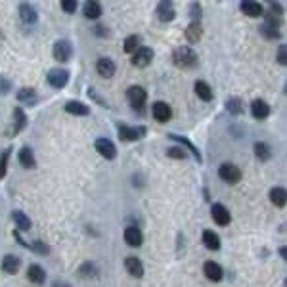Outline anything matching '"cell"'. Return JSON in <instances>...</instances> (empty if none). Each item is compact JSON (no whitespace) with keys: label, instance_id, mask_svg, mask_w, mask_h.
I'll return each mask as SVG.
<instances>
[{"label":"cell","instance_id":"277c9868","mask_svg":"<svg viewBox=\"0 0 287 287\" xmlns=\"http://www.w3.org/2000/svg\"><path fill=\"white\" fill-rule=\"evenodd\" d=\"M71 56H73V46L69 41H58V43L54 44V60L56 62H69L71 60Z\"/></svg>","mask_w":287,"mask_h":287},{"label":"cell","instance_id":"8d00e7d4","mask_svg":"<svg viewBox=\"0 0 287 287\" xmlns=\"http://www.w3.org/2000/svg\"><path fill=\"white\" fill-rule=\"evenodd\" d=\"M260 33H262V37H266L268 41H277V39H279V29L270 27V25H266V23L260 27Z\"/></svg>","mask_w":287,"mask_h":287},{"label":"cell","instance_id":"60d3db41","mask_svg":"<svg viewBox=\"0 0 287 287\" xmlns=\"http://www.w3.org/2000/svg\"><path fill=\"white\" fill-rule=\"evenodd\" d=\"M190 14H191V18H193V22H199L201 20V4L199 2H193L190 6Z\"/></svg>","mask_w":287,"mask_h":287},{"label":"cell","instance_id":"d4e9b609","mask_svg":"<svg viewBox=\"0 0 287 287\" xmlns=\"http://www.w3.org/2000/svg\"><path fill=\"white\" fill-rule=\"evenodd\" d=\"M201 239L207 249H211V251H218V249H220V237L214 234L213 230H205Z\"/></svg>","mask_w":287,"mask_h":287},{"label":"cell","instance_id":"83f0119b","mask_svg":"<svg viewBox=\"0 0 287 287\" xmlns=\"http://www.w3.org/2000/svg\"><path fill=\"white\" fill-rule=\"evenodd\" d=\"M20 163H22L25 169H35L37 167V159H35V153H33L31 148H22L20 151Z\"/></svg>","mask_w":287,"mask_h":287},{"label":"cell","instance_id":"b9f144b4","mask_svg":"<svg viewBox=\"0 0 287 287\" xmlns=\"http://www.w3.org/2000/svg\"><path fill=\"white\" fill-rule=\"evenodd\" d=\"M10 90H12V83L6 79V77H2V75H0V96L8 94Z\"/></svg>","mask_w":287,"mask_h":287},{"label":"cell","instance_id":"5bb4252c","mask_svg":"<svg viewBox=\"0 0 287 287\" xmlns=\"http://www.w3.org/2000/svg\"><path fill=\"white\" fill-rule=\"evenodd\" d=\"M125 268L132 277H142L144 276V264L138 256H127L125 258Z\"/></svg>","mask_w":287,"mask_h":287},{"label":"cell","instance_id":"5b68a950","mask_svg":"<svg viewBox=\"0 0 287 287\" xmlns=\"http://www.w3.org/2000/svg\"><path fill=\"white\" fill-rule=\"evenodd\" d=\"M46 81H48V85H52L54 88H64V86L69 83V71L60 69V67L50 69L48 75H46Z\"/></svg>","mask_w":287,"mask_h":287},{"label":"cell","instance_id":"4dcf8cb0","mask_svg":"<svg viewBox=\"0 0 287 287\" xmlns=\"http://www.w3.org/2000/svg\"><path fill=\"white\" fill-rule=\"evenodd\" d=\"M12 218H14V222H16V226H18V230H20V232H27V230L31 228V220H29V216H27L25 213H22V211H14Z\"/></svg>","mask_w":287,"mask_h":287},{"label":"cell","instance_id":"e0dca14e","mask_svg":"<svg viewBox=\"0 0 287 287\" xmlns=\"http://www.w3.org/2000/svg\"><path fill=\"white\" fill-rule=\"evenodd\" d=\"M25 125H27V115H25V111H23L22 107H16V109H14V121H12L10 134L22 132L23 128H25Z\"/></svg>","mask_w":287,"mask_h":287},{"label":"cell","instance_id":"8992f818","mask_svg":"<svg viewBox=\"0 0 287 287\" xmlns=\"http://www.w3.org/2000/svg\"><path fill=\"white\" fill-rule=\"evenodd\" d=\"M151 60H153V50L149 48V46H140L136 52L132 54V65L134 67H148L151 64Z\"/></svg>","mask_w":287,"mask_h":287},{"label":"cell","instance_id":"484cf974","mask_svg":"<svg viewBox=\"0 0 287 287\" xmlns=\"http://www.w3.org/2000/svg\"><path fill=\"white\" fill-rule=\"evenodd\" d=\"M83 14H85L88 20H98L102 16V4L96 2V0H88L83 8Z\"/></svg>","mask_w":287,"mask_h":287},{"label":"cell","instance_id":"d6a6232c","mask_svg":"<svg viewBox=\"0 0 287 287\" xmlns=\"http://www.w3.org/2000/svg\"><path fill=\"white\" fill-rule=\"evenodd\" d=\"M140 48V37L138 35H130L125 39V44H123V50L127 54H134Z\"/></svg>","mask_w":287,"mask_h":287},{"label":"cell","instance_id":"52a82bcc","mask_svg":"<svg viewBox=\"0 0 287 287\" xmlns=\"http://www.w3.org/2000/svg\"><path fill=\"white\" fill-rule=\"evenodd\" d=\"M144 134H146V127H127V125L119 127V138L123 142H136Z\"/></svg>","mask_w":287,"mask_h":287},{"label":"cell","instance_id":"f6af8a7d","mask_svg":"<svg viewBox=\"0 0 287 287\" xmlns=\"http://www.w3.org/2000/svg\"><path fill=\"white\" fill-rule=\"evenodd\" d=\"M94 33L96 35H100V37H107V35H109V31H107L104 25H98V27L94 29Z\"/></svg>","mask_w":287,"mask_h":287},{"label":"cell","instance_id":"c3c4849f","mask_svg":"<svg viewBox=\"0 0 287 287\" xmlns=\"http://www.w3.org/2000/svg\"><path fill=\"white\" fill-rule=\"evenodd\" d=\"M283 92H285V94H287V83H285V88H283Z\"/></svg>","mask_w":287,"mask_h":287},{"label":"cell","instance_id":"836d02e7","mask_svg":"<svg viewBox=\"0 0 287 287\" xmlns=\"http://www.w3.org/2000/svg\"><path fill=\"white\" fill-rule=\"evenodd\" d=\"M226 109L232 113V115H241L243 113V102L239 98H230L226 102Z\"/></svg>","mask_w":287,"mask_h":287},{"label":"cell","instance_id":"ac0fdd59","mask_svg":"<svg viewBox=\"0 0 287 287\" xmlns=\"http://www.w3.org/2000/svg\"><path fill=\"white\" fill-rule=\"evenodd\" d=\"M65 111L67 113H71V115H77V117H85L90 113V107L83 104V102H77V100H69L67 104H65Z\"/></svg>","mask_w":287,"mask_h":287},{"label":"cell","instance_id":"7402d4cb","mask_svg":"<svg viewBox=\"0 0 287 287\" xmlns=\"http://www.w3.org/2000/svg\"><path fill=\"white\" fill-rule=\"evenodd\" d=\"M251 113H253V117L258 119V121H262L270 115V106L266 104L264 100H255L253 104H251Z\"/></svg>","mask_w":287,"mask_h":287},{"label":"cell","instance_id":"cb8c5ba5","mask_svg":"<svg viewBox=\"0 0 287 287\" xmlns=\"http://www.w3.org/2000/svg\"><path fill=\"white\" fill-rule=\"evenodd\" d=\"M270 201L276 207H285L287 205V190L285 188H272L270 190Z\"/></svg>","mask_w":287,"mask_h":287},{"label":"cell","instance_id":"603a6c76","mask_svg":"<svg viewBox=\"0 0 287 287\" xmlns=\"http://www.w3.org/2000/svg\"><path fill=\"white\" fill-rule=\"evenodd\" d=\"M170 140H174V142H178V144H182L184 148L188 149V151H191L193 153V157L201 163V153H199V149H197V146L195 144H191L188 138H184V136H180V134H169Z\"/></svg>","mask_w":287,"mask_h":287},{"label":"cell","instance_id":"7a4b0ae2","mask_svg":"<svg viewBox=\"0 0 287 287\" xmlns=\"http://www.w3.org/2000/svg\"><path fill=\"white\" fill-rule=\"evenodd\" d=\"M127 98H128V102H130V106L134 107L136 111H142L144 106H146V100H148V92H146L142 86L134 85L127 90Z\"/></svg>","mask_w":287,"mask_h":287},{"label":"cell","instance_id":"6da1fadb","mask_svg":"<svg viewBox=\"0 0 287 287\" xmlns=\"http://www.w3.org/2000/svg\"><path fill=\"white\" fill-rule=\"evenodd\" d=\"M172 64L180 69H193L197 65V54L190 46H178L172 52Z\"/></svg>","mask_w":287,"mask_h":287},{"label":"cell","instance_id":"1f68e13d","mask_svg":"<svg viewBox=\"0 0 287 287\" xmlns=\"http://www.w3.org/2000/svg\"><path fill=\"white\" fill-rule=\"evenodd\" d=\"M79 276L81 277H96L98 276V266L94 262H83L79 266Z\"/></svg>","mask_w":287,"mask_h":287},{"label":"cell","instance_id":"9c48e42d","mask_svg":"<svg viewBox=\"0 0 287 287\" xmlns=\"http://www.w3.org/2000/svg\"><path fill=\"white\" fill-rule=\"evenodd\" d=\"M211 214H213V220L218 226H228L232 220V214L228 211V207H224L222 203H214L211 207Z\"/></svg>","mask_w":287,"mask_h":287},{"label":"cell","instance_id":"4fadbf2b","mask_svg":"<svg viewBox=\"0 0 287 287\" xmlns=\"http://www.w3.org/2000/svg\"><path fill=\"white\" fill-rule=\"evenodd\" d=\"M203 274L207 279H211V281H220L222 279V268L218 262H214V260H207L205 264H203Z\"/></svg>","mask_w":287,"mask_h":287},{"label":"cell","instance_id":"681fc988","mask_svg":"<svg viewBox=\"0 0 287 287\" xmlns=\"http://www.w3.org/2000/svg\"><path fill=\"white\" fill-rule=\"evenodd\" d=\"M285 287H287V279H285Z\"/></svg>","mask_w":287,"mask_h":287},{"label":"cell","instance_id":"d6986e66","mask_svg":"<svg viewBox=\"0 0 287 287\" xmlns=\"http://www.w3.org/2000/svg\"><path fill=\"white\" fill-rule=\"evenodd\" d=\"M20 18H22V22L27 23V25H33V23H37V20H39L37 10L33 8L31 4H27V2H22V4H20Z\"/></svg>","mask_w":287,"mask_h":287},{"label":"cell","instance_id":"bcb514c9","mask_svg":"<svg viewBox=\"0 0 287 287\" xmlns=\"http://www.w3.org/2000/svg\"><path fill=\"white\" fill-rule=\"evenodd\" d=\"M277 253H279V256L287 262V247H279V251H277Z\"/></svg>","mask_w":287,"mask_h":287},{"label":"cell","instance_id":"4316f807","mask_svg":"<svg viewBox=\"0 0 287 287\" xmlns=\"http://www.w3.org/2000/svg\"><path fill=\"white\" fill-rule=\"evenodd\" d=\"M201 35H203L201 22H193L188 25V29H186V39H188V43L190 44L197 43V41L201 39Z\"/></svg>","mask_w":287,"mask_h":287},{"label":"cell","instance_id":"2e32d148","mask_svg":"<svg viewBox=\"0 0 287 287\" xmlns=\"http://www.w3.org/2000/svg\"><path fill=\"white\" fill-rule=\"evenodd\" d=\"M96 69H98V73L102 75L104 79L113 77L115 71H117V67H115V64H113V60H109V58H100V60H98V64H96Z\"/></svg>","mask_w":287,"mask_h":287},{"label":"cell","instance_id":"ffe728a7","mask_svg":"<svg viewBox=\"0 0 287 287\" xmlns=\"http://www.w3.org/2000/svg\"><path fill=\"white\" fill-rule=\"evenodd\" d=\"M37 100H39V94H37L35 88L25 86V88H20V90H18V102H22L25 106H35Z\"/></svg>","mask_w":287,"mask_h":287},{"label":"cell","instance_id":"f546056e","mask_svg":"<svg viewBox=\"0 0 287 287\" xmlns=\"http://www.w3.org/2000/svg\"><path fill=\"white\" fill-rule=\"evenodd\" d=\"M193 88H195V94L199 96V98H201L203 102H211V100H213V98H214L213 90H211V86L207 85L205 81H197Z\"/></svg>","mask_w":287,"mask_h":287},{"label":"cell","instance_id":"ab89813d","mask_svg":"<svg viewBox=\"0 0 287 287\" xmlns=\"http://www.w3.org/2000/svg\"><path fill=\"white\" fill-rule=\"evenodd\" d=\"M276 60L279 65H287V44H279L276 52Z\"/></svg>","mask_w":287,"mask_h":287},{"label":"cell","instance_id":"f35d334b","mask_svg":"<svg viewBox=\"0 0 287 287\" xmlns=\"http://www.w3.org/2000/svg\"><path fill=\"white\" fill-rule=\"evenodd\" d=\"M62 10L65 12V14H75L77 12V8H79V4H77V0H62Z\"/></svg>","mask_w":287,"mask_h":287},{"label":"cell","instance_id":"f1b7e54d","mask_svg":"<svg viewBox=\"0 0 287 287\" xmlns=\"http://www.w3.org/2000/svg\"><path fill=\"white\" fill-rule=\"evenodd\" d=\"M20 258L14 255H6L2 258V270L6 272V274H16L18 270H20Z\"/></svg>","mask_w":287,"mask_h":287},{"label":"cell","instance_id":"30bf717a","mask_svg":"<svg viewBox=\"0 0 287 287\" xmlns=\"http://www.w3.org/2000/svg\"><path fill=\"white\" fill-rule=\"evenodd\" d=\"M157 18L159 22L163 23H170L174 18H176V10H174V4L169 2V0H163L157 4Z\"/></svg>","mask_w":287,"mask_h":287},{"label":"cell","instance_id":"3957f363","mask_svg":"<svg viewBox=\"0 0 287 287\" xmlns=\"http://www.w3.org/2000/svg\"><path fill=\"white\" fill-rule=\"evenodd\" d=\"M218 176L224 182H228V184H237V182L241 180L243 174H241L239 167H235L234 163H222L220 169H218Z\"/></svg>","mask_w":287,"mask_h":287},{"label":"cell","instance_id":"d590c367","mask_svg":"<svg viewBox=\"0 0 287 287\" xmlns=\"http://www.w3.org/2000/svg\"><path fill=\"white\" fill-rule=\"evenodd\" d=\"M12 148H6L0 153V178L6 176V170H8V159H10Z\"/></svg>","mask_w":287,"mask_h":287},{"label":"cell","instance_id":"9a60e30c","mask_svg":"<svg viewBox=\"0 0 287 287\" xmlns=\"http://www.w3.org/2000/svg\"><path fill=\"white\" fill-rule=\"evenodd\" d=\"M27 279L35 283V285H43L44 281H46V272H44L43 266L39 264H31L27 268Z\"/></svg>","mask_w":287,"mask_h":287},{"label":"cell","instance_id":"e575fe53","mask_svg":"<svg viewBox=\"0 0 287 287\" xmlns=\"http://www.w3.org/2000/svg\"><path fill=\"white\" fill-rule=\"evenodd\" d=\"M255 155H256V159L258 161H268L270 159V148L266 146L264 142H256L255 144Z\"/></svg>","mask_w":287,"mask_h":287},{"label":"cell","instance_id":"8fae6325","mask_svg":"<svg viewBox=\"0 0 287 287\" xmlns=\"http://www.w3.org/2000/svg\"><path fill=\"white\" fill-rule=\"evenodd\" d=\"M151 113H153L155 121H159V123H167L172 117V109L167 102H155L151 107Z\"/></svg>","mask_w":287,"mask_h":287},{"label":"cell","instance_id":"44dd1931","mask_svg":"<svg viewBox=\"0 0 287 287\" xmlns=\"http://www.w3.org/2000/svg\"><path fill=\"white\" fill-rule=\"evenodd\" d=\"M241 12H243L245 16H249V18H260V16H264V8H262V4H258V2H251V0L241 2Z\"/></svg>","mask_w":287,"mask_h":287},{"label":"cell","instance_id":"ba28073f","mask_svg":"<svg viewBox=\"0 0 287 287\" xmlns=\"http://www.w3.org/2000/svg\"><path fill=\"white\" fill-rule=\"evenodd\" d=\"M94 146H96V151H98L102 157H106V159H115V157H117V148H115V144H113L111 140L98 138L94 142Z\"/></svg>","mask_w":287,"mask_h":287},{"label":"cell","instance_id":"7c38bea8","mask_svg":"<svg viewBox=\"0 0 287 287\" xmlns=\"http://www.w3.org/2000/svg\"><path fill=\"white\" fill-rule=\"evenodd\" d=\"M123 237H125L127 245H130V247H140L142 241H144V234H142V230L138 226H127Z\"/></svg>","mask_w":287,"mask_h":287},{"label":"cell","instance_id":"7bdbcfd3","mask_svg":"<svg viewBox=\"0 0 287 287\" xmlns=\"http://www.w3.org/2000/svg\"><path fill=\"white\" fill-rule=\"evenodd\" d=\"M29 249H31V251H35V253H41V255H46V253H48V247H46L43 241H33Z\"/></svg>","mask_w":287,"mask_h":287},{"label":"cell","instance_id":"ee69618b","mask_svg":"<svg viewBox=\"0 0 287 287\" xmlns=\"http://www.w3.org/2000/svg\"><path fill=\"white\" fill-rule=\"evenodd\" d=\"M270 10H272V14H276V16L281 18V14H283V6H281V4H277V2H270Z\"/></svg>","mask_w":287,"mask_h":287},{"label":"cell","instance_id":"7dc6e473","mask_svg":"<svg viewBox=\"0 0 287 287\" xmlns=\"http://www.w3.org/2000/svg\"><path fill=\"white\" fill-rule=\"evenodd\" d=\"M52 287H71V285H69L67 281H54Z\"/></svg>","mask_w":287,"mask_h":287},{"label":"cell","instance_id":"74e56055","mask_svg":"<svg viewBox=\"0 0 287 287\" xmlns=\"http://www.w3.org/2000/svg\"><path fill=\"white\" fill-rule=\"evenodd\" d=\"M167 155L172 157V159H186V157H188L186 149H182V148H169L167 149Z\"/></svg>","mask_w":287,"mask_h":287}]
</instances>
